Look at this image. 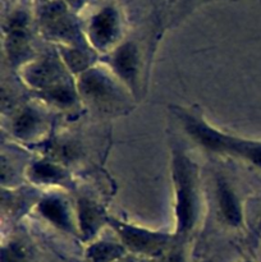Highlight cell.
Masks as SVG:
<instances>
[{
	"instance_id": "15",
	"label": "cell",
	"mask_w": 261,
	"mask_h": 262,
	"mask_svg": "<svg viewBox=\"0 0 261 262\" xmlns=\"http://www.w3.org/2000/svg\"><path fill=\"white\" fill-rule=\"evenodd\" d=\"M163 262H183V261H182L181 256L177 255V253H174V255H170V256H168V257L164 258Z\"/></svg>"
},
{
	"instance_id": "9",
	"label": "cell",
	"mask_w": 261,
	"mask_h": 262,
	"mask_svg": "<svg viewBox=\"0 0 261 262\" xmlns=\"http://www.w3.org/2000/svg\"><path fill=\"white\" fill-rule=\"evenodd\" d=\"M123 248L112 243H97L90 248V258L92 262H110L120 257Z\"/></svg>"
},
{
	"instance_id": "10",
	"label": "cell",
	"mask_w": 261,
	"mask_h": 262,
	"mask_svg": "<svg viewBox=\"0 0 261 262\" xmlns=\"http://www.w3.org/2000/svg\"><path fill=\"white\" fill-rule=\"evenodd\" d=\"M32 176L36 181L40 182H58L63 178V171L53 164L40 163L32 168Z\"/></svg>"
},
{
	"instance_id": "5",
	"label": "cell",
	"mask_w": 261,
	"mask_h": 262,
	"mask_svg": "<svg viewBox=\"0 0 261 262\" xmlns=\"http://www.w3.org/2000/svg\"><path fill=\"white\" fill-rule=\"evenodd\" d=\"M219 206L223 216L230 225L240 224L241 219H242L240 204H238L234 193L224 183L219 186Z\"/></svg>"
},
{
	"instance_id": "12",
	"label": "cell",
	"mask_w": 261,
	"mask_h": 262,
	"mask_svg": "<svg viewBox=\"0 0 261 262\" xmlns=\"http://www.w3.org/2000/svg\"><path fill=\"white\" fill-rule=\"evenodd\" d=\"M81 217H82V228H83L84 234H90L95 230L97 223H99V215L95 211L92 206L89 204H81Z\"/></svg>"
},
{
	"instance_id": "6",
	"label": "cell",
	"mask_w": 261,
	"mask_h": 262,
	"mask_svg": "<svg viewBox=\"0 0 261 262\" xmlns=\"http://www.w3.org/2000/svg\"><path fill=\"white\" fill-rule=\"evenodd\" d=\"M82 91L84 95L90 97V99L97 100V101H105L107 96L112 95V86L105 79L104 77L100 76L99 73H89L83 77L82 79Z\"/></svg>"
},
{
	"instance_id": "7",
	"label": "cell",
	"mask_w": 261,
	"mask_h": 262,
	"mask_svg": "<svg viewBox=\"0 0 261 262\" xmlns=\"http://www.w3.org/2000/svg\"><path fill=\"white\" fill-rule=\"evenodd\" d=\"M114 66L120 76L132 82L137 72V54L132 45H125L114 56Z\"/></svg>"
},
{
	"instance_id": "13",
	"label": "cell",
	"mask_w": 261,
	"mask_h": 262,
	"mask_svg": "<svg viewBox=\"0 0 261 262\" xmlns=\"http://www.w3.org/2000/svg\"><path fill=\"white\" fill-rule=\"evenodd\" d=\"M36 122H37V119L35 118V115L31 114V113H25V114L20 115L19 119L15 123V130L19 135H28L35 129Z\"/></svg>"
},
{
	"instance_id": "14",
	"label": "cell",
	"mask_w": 261,
	"mask_h": 262,
	"mask_svg": "<svg viewBox=\"0 0 261 262\" xmlns=\"http://www.w3.org/2000/svg\"><path fill=\"white\" fill-rule=\"evenodd\" d=\"M2 262H30L28 261L27 256L23 252L20 248L15 247H9L8 250L3 251L2 255Z\"/></svg>"
},
{
	"instance_id": "1",
	"label": "cell",
	"mask_w": 261,
	"mask_h": 262,
	"mask_svg": "<svg viewBox=\"0 0 261 262\" xmlns=\"http://www.w3.org/2000/svg\"><path fill=\"white\" fill-rule=\"evenodd\" d=\"M184 123L187 132L205 147L217 152L241 156L261 168V143L224 135L196 118L186 117Z\"/></svg>"
},
{
	"instance_id": "4",
	"label": "cell",
	"mask_w": 261,
	"mask_h": 262,
	"mask_svg": "<svg viewBox=\"0 0 261 262\" xmlns=\"http://www.w3.org/2000/svg\"><path fill=\"white\" fill-rule=\"evenodd\" d=\"M91 35L99 48H105L115 40L118 35V18L112 8H106L94 18Z\"/></svg>"
},
{
	"instance_id": "8",
	"label": "cell",
	"mask_w": 261,
	"mask_h": 262,
	"mask_svg": "<svg viewBox=\"0 0 261 262\" xmlns=\"http://www.w3.org/2000/svg\"><path fill=\"white\" fill-rule=\"evenodd\" d=\"M40 210L44 216L58 227L69 228V215L66 205L56 199H48L41 202Z\"/></svg>"
},
{
	"instance_id": "2",
	"label": "cell",
	"mask_w": 261,
	"mask_h": 262,
	"mask_svg": "<svg viewBox=\"0 0 261 262\" xmlns=\"http://www.w3.org/2000/svg\"><path fill=\"white\" fill-rule=\"evenodd\" d=\"M174 181L177 191L178 230L186 233L193 227L196 215V192L192 166L182 156H178L174 160Z\"/></svg>"
},
{
	"instance_id": "3",
	"label": "cell",
	"mask_w": 261,
	"mask_h": 262,
	"mask_svg": "<svg viewBox=\"0 0 261 262\" xmlns=\"http://www.w3.org/2000/svg\"><path fill=\"white\" fill-rule=\"evenodd\" d=\"M114 227L125 246H128L135 252L145 253V255H159L163 252L164 247L168 243V237L159 233H151L148 230L120 224V223H115Z\"/></svg>"
},
{
	"instance_id": "11",
	"label": "cell",
	"mask_w": 261,
	"mask_h": 262,
	"mask_svg": "<svg viewBox=\"0 0 261 262\" xmlns=\"http://www.w3.org/2000/svg\"><path fill=\"white\" fill-rule=\"evenodd\" d=\"M56 74L55 67L49 63H42L36 66L30 72V81L38 87H44L45 84L50 83V79H53Z\"/></svg>"
}]
</instances>
